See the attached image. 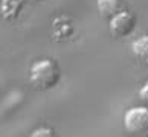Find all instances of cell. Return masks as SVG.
<instances>
[{
	"label": "cell",
	"mask_w": 148,
	"mask_h": 137,
	"mask_svg": "<svg viewBox=\"0 0 148 137\" xmlns=\"http://www.w3.org/2000/svg\"><path fill=\"white\" fill-rule=\"evenodd\" d=\"M29 81L34 89L46 91L57 85L60 81V69L52 59H40L31 65Z\"/></svg>",
	"instance_id": "6da1fadb"
},
{
	"label": "cell",
	"mask_w": 148,
	"mask_h": 137,
	"mask_svg": "<svg viewBox=\"0 0 148 137\" xmlns=\"http://www.w3.org/2000/svg\"><path fill=\"white\" fill-rule=\"evenodd\" d=\"M124 128L131 137H148V107H133L124 116Z\"/></svg>",
	"instance_id": "7a4b0ae2"
},
{
	"label": "cell",
	"mask_w": 148,
	"mask_h": 137,
	"mask_svg": "<svg viewBox=\"0 0 148 137\" xmlns=\"http://www.w3.org/2000/svg\"><path fill=\"white\" fill-rule=\"evenodd\" d=\"M136 26V18L133 14L127 12V11H121L114 17L110 18V32L113 37L121 38V37H127L131 34Z\"/></svg>",
	"instance_id": "3957f363"
},
{
	"label": "cell",
	"mask_w": 148,
	"mask_h": 137,
	"mask_svg": "<svg viewBox=\"0 0 148 137\" xmlns=\"http://www.w3.org/2000/svg\"><path fill=\"white\" fill-rule=\"evenodd\" d=\"M131 53L142 65H148V35H142L133 41Z\"/></svg>",
	"instance_id": "277c9868"
},
{
	"label": "cell",
	"mask_w": 148,
	"mask_h": 137,
	"mask_svg": "<svg viewBox=\"0 0 148 137\" xmlns=\"http://www.w3.org/2000/svg\"><path fill=\"white\" fill-rule=\"evenodd\" d=\"M23 5H25V0H2L0 2V12H2L3 18L14 20L18 17Z\"/></svg>",
	"instance_id": "5b68a950"
},
{
	"label": "cell",
	"mask_w": 148,
	"mask_h": 137,
	"mask_svg": "<svg viewBox=\"0 0 148 137\" xmlns=\"http://www.w3.org/2000/svg\"><path fill=\"white\" fill-rule=\"evenodd\" d=\"M98 11L101 17L104 18H112L118 12H121V2L119 0H98L96 2Z\"/></svg>",
	"instance_id": "8992f818"
},
{
	"label": "cell",
	"mask_w": 148,
	"mask_h": 137,
	"mask_svg": "<svg viewBox=\"0 0 148 137\" xmlns=\"http://www.w3.org/2000/svg\"><path fill=\"white\" fill-rule=\"evenodd\" d=\"M31 137H57L55 133H53L52 128H47V127H40L34 130L31 133Z\"/></svg>",
	"instance_id": "52a82bcc"
},
{
	"label": "cell",
	"mask_w": 148,
	"mask_h": 137,
	"mask_svg": "<svg viewBox=\"0 0 148 137\" xmlns=\"http://www.w3.org/2000/svg\"><path fill=\"white\" fill-rule=\"evenodd\" d=\"M139 97H140L144 102L148 104V81L145 82L144 85H142V89L139 90Z\"/></svg>",
	"instance_id": "ba28073f"
},
{
	"label": "cell",
	"mask_w": 148,
	"mask_h": 137,
	"mask_svg": "<svg viewBox=\"0 0 148 137\" xmlns=\"http://www.w3.org/2000/svg\"><path fill=\"white\" fill-rule=\"evenodd\" d=\"M35 2H45V0H35Z\"/></svg>",
	"instance_id": "9c48e42d"
}]
</instances>
